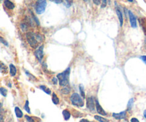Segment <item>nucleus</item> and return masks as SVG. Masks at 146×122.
<instances>
[{"label": "nucleus", "instance_id": "obj_1", "mask_svg": "<svg viewBox=\"0 0 146 122\" xmlns=\"http://www.w3.org/2000/svg\"><path fill=\"white\" fill-rule=\"evenodd\" d=\"M26 39L29 44L32 48H36L38 46L39 42L43 41V37L39 34H35L34 32L29 31L26 34Z\"/></svg>", "mask_w": 146, "mask_h": 122}, {"label": "nucleus", "instance_id": "obj_2", "mask_svg": "<svg viewBox=\"0 0 146 122\" xmlns=\"http://www.w3.org/2000/svg\"><path fill=\"white\" fill-rule=\"evenodd\" d=\"M70 68H67L65 71H63L61 73H59L56 76L58 80L59 85L61 87H66L68 85V81H69V75H70Z\"/></svg>", "mask_w": 146, "mask_h": 122}, {"label": "nucleus", "instance_id": "obj_3", "mask_svg": "<svg viewBox=\"0 0 146 122\" xmlns=\"http://www.w3.org/2000/svg\"><path fill=\"white\" fill-rule=\"evenodd\" d=\"M71 102L73 105L76 106L78 107H83L84 106V101L81 96H80L77 93H73L70 97Z\"/></svg>", "mask_w": 146, "mask_h": 122}, {"label": "nucleus", "instance_id": "obj_4", "mask_svg": "<svg viewBox=\"0 0 146 122\" xmlns=\"http://www.w3.org/2000/svg\"><path fill=\"white\" fill-rule=\"evenodd\" d=\"M46 6V0H37L35 5V10L37 14H41L45 12Z\"/></svg>", "mask_w": 146, "mask_h": 122}, {"label": "nucleus", "instance_id": "obj_5", "mask_svg": "<svg viewBox=\"0 0 146 122\" xmlns=\"http://www.w3.org/2000/svg\"><path fill=\"white\" fill-rule=\"evenodd\" d=\"M86 106L87 108L91 111H95V100H94V98L93 96H90L86 99Z\"/></svg>", "mask_w": 146, "mask_h": 122}, {"label": "nucleus", "instance_id": "obj_6", "mask_svg": "<svg viewBox=\"0 0 146 122\" xmlns=\"http://www.w3.org/2000/svg\"><path fill=\"white\" fill-rule=\"evenodd\" d=\"M34 55L39 61H41L44 57V45L40 46L34 52Z\"/></svg>", "mask_w": 146, "mask_h": 122}, {"label": "nucleus", "instance_id": "obj_7", "mask_svg": "<svg viewBox=\"0 0 146 122\" xmlns=\"http://www.w3.org/2000/svg\"><path fill=\"white\" fill-rule=\"evenodd\" d=\"M128 14H129V19H130V22L131 27L133 28H136L137 27V19H136L135 16L130 11H128Z\"/></svg>", "mask_w": 146, "mask_h": 122}, {"label": "nucleus", "instance_id": "obj_8", "mask_svg": "<svg viewBox=\"0 0 146 122\" xmlns=\"http://www.w3.org/2000/svg\"><path fill=\"white\" fill-rule=\"evenodd\" d=\"M95 109H96L97 112L99 114H101L102 116H106L107 115V113L104 111V109L100 105V104H99V102H98V101L97 99H95Z\"/></svg>", "mask_w": 146, "mask_h": 122}, {"label": "nucleus", "instance_id": "obj_9", "mask_svg": "<svg viewBox=\"0 0 146 122\" xmlns=\"http://www.w3.org/2000/svg\"><path fill=\"white\" fill-rule=\"evenodd\" d=\"M126 111H121L118 114L116 113H113V117L115 118L117 120H120V119H125L126 118Z\"/></svg>", "mask_w": 146, "mask_h": 122}, {"label": "nucleus", "instance_id": "obj_10", "mask_svg": "<svg viewBox=\"0 0 146 122\" xmlns=\"http://www.w3.org/2000/svg\"><path fill=\"white\" fill-rule=\"evenodd\" d=\"M116 14L117 16H118V20H119V22H120V26L122 27L123 24V17L122 12H121V11L119 9L118 7H116Z\"/></svg>", "mask_w": 146, "mask_h": 122}, {"label": "nucleus", "instance_id": "obj_11", "mask_svg": "<svg viewBox=\"0 0 146 122\" xmlns=\"http://www.w3.org/2000/svg\"><path fill=\"white\" fill-rule=\"evenodd\" d=\"M4 6H5L8 9H10V10L14 9V7H15L14 4L13 2H11V1H9V0H4Z\"/></svg>", "mask_w": 146, "mask_h": 122}, {"label": "nucleus", "instance_id": "obj_12", "mask_svg": "<svg viewBox=\"0 0 146 122\" xmlns=\"http://www.w3.org/2000/svg\"><path fill=\"white\" fill-rule=\"evenodd\" d=\"M9 72L11 76H14L17 74V68L12 64H9Z\"/></svg>", "mask_w": 146, "mask_h": 122}, {"label": "nucleus", "instance_id": "obj_13", "mask_svg": "<svg viewBox=\"0 0 146 122\" xmlns=\"http://www.w3.org/2000/svg\"><path fill=\"white\" fill-rule=\"evenodd\" d=\"M7 71H8L7 66L3 62L0 61V72L4 74H5L7 73Z\"/></svg>", "mask_w": 146, "mask_h": 122}, {"label": "nucleus", "instance_id": "obj_14", "mask_svg": "<svg viewBox=\"0 0 146 122\" xmlns=\"http://www.w3.org/2000/svg\"><path fill=\"white\" fill-rule=\"evenodd\" d=\"M14 111H15V114H16V116H17V118H19V119L22 118V116H23V112H22V111L19 107H17V106L15 107Z\"/></svg>", "mask_w": 146, "mask_h": 122}, {"label": "nucleus", "instance_id": "obj_15", "mask_svg": "<svg viewBox=\"0 0 146 122\" xmlns=\"http://www.w3.org/2000/svg\"><path fill=\"white\" fill-rule=\"evenodd\" d=\"M62 114H63V118H64V119L66 121L69 120V119L71 117V113L69 112V111L65 109V110H63L62 111Z\"/></svg>", "mask_w": 146, "mask_h": 122}, {"label": "nucleus", "instance_id": "obj_16", "mask_svg": "<svg viewBox=\"0 0 146 122\" xmlns=\"http://www.w3.org/2000/svg\"><path fill=\"white\" fill-rule=\"evenodd\" d=\"M39 88L43 91V92H44L46 93H47V94H51V89H49V88H48L47 87H46V86H44V85H41L40 87H39Z\"/></svg>", "mask_w": 146, "mask_h": 122}, {"label": "nucleus", "instance_id": "obj_17", "mask_svg": "<svg viewBox=\"0 0 146 122\" xmlns=\"http://www.w3.org/2000/svg\"><path fill=\"white\" fill-rule=\"evenodd\" d=\"M52 101H53V103L54 104H56V105H57V104H59V99H58V97L57 96V95L55 93H52Z\"/></svg>", "mask_w": 146, "mask_h": 122}, {"label": "nucleus", "instance_id": "obj_18", "mask_svg": "<svg viewBox=\"0 0 146 122\" xmlns=\"http://www.w3.org/2000/svg\"><path fill=\"white\" fill-rule=\"evenodd\" d=\"M79 91H80V93H81V96H82L83 99H85L86 97V94H85V90H84V87L83 84H80L79 87Z\"/></svg>", "mask_w": 146, "mask_h": 122}, {"label": "nucleus", "instance_id": "obj_19", "mask_svg": "<svg viewBox=\"0 0 146 122\" xmlns=\"http://www.w3.org/2000/svg\"><path fill=\"white\" fill-rule=\"evenodd\" d=\"M94 119L99 122H109V121H108V119H105V118H103L102 116H97V115L94 116Z\"/></svg>", "mask_w": 146, "mask_h": 122}, {"label": "nucleus", "instance_id": "obj_20", "mask_svg": "<svg viewBox=\"0 0 146 122\" xmlns=\"http://www.w3.org/2000/svg\"><path fill=\"white\" fill-rule=\"evenodd\" d=\"M66 7H70L73 4V0H61Z\"/></svg>", "mask_w": 146, "mask_h": 122}, {"label": "nucleus", "instance_id": "obj_21", "mask_svg": "<svg viewBox=\"0 0 146 122\" xmlns=\"http://www.w3.org/2000/svg\"><path fill=\"white\" fill-rule=\"evenodd\" d=\"M25 118L27 119V121L28 122H39L40 121H36V119H37L36 117H31V116H29L28 115H26L25 116Z\"/></svg>", "mask_w": 146, "mask_h": 122}, {"label": "nucleus", "instance_id": "obj_22", "mask_svg": "<svg viewBox=\"0 0 146 122\" xmlns=\"http://www.w3.org/2000/svg\"><path fill=\"white\" fill-rule=\"evenodd\" d=\"M133 104H134V99L132 98V99H130L129 100V101H128V106H127V108H128V111H130V110L133 108Z\"/></svg>", "mask_w": 146, "mask_h": 122}, {"label": "nucleus", "instance_id": "obj_23", "mask_svg": "<svg viewBox=\"0 0 146 122\" xmlns=\"http://www.w3.org/2000/svg\"><path fill=\"white\" fill-rule=\"evenodd\" d=\"M0 93H1L3 96L6 97V95H7V90H6V89H5L4 87H1V88H0Z\"/></svg>", "mask_w": 146, "mask_h": 122}, {"label": "nucleus", "instance_id": "obj_24", "mask_svg": "<svg viewBox=\"0 0 146 122\" xmlns=\"http://www.w3.org/2000/svg\"><path fill=\"white\" fill-rule=\"evenodd\" d=\"M20 28H21L22 31H26L28 29V25L26 23H22V24H20Z\"/></svg>", "mask_w": 146, "mask_h": 122}, {"label": "nucleus", "instance_id": "obj_25", "mask_svg": "<svg viewBox=\"0 0 146 122\" xmlns=\"http://www.w3.org/2000/svg\"><path fill=\"white\" fill-rule=\"evenodd\" d=\"M61 92H62L63 94H68V93L70 92V88L68 87V86L64 87L63 89L61 90Z\"/></svg>", "mask_w": 146, "mask_h": 122}, {"label": "nucleus", "instance_id": "obj_26", "mask_svg": "<svg viewBox=\"0 0 146 122\" xmlns=\"http://www.w3.org/2000/svg\"><path fill=\"white\" fill-rule=\"evenodd\" d=\"M24 109L26 110V111L29 114H31V111H30V109H29V101L27 100L25 103V105H24Z\"/></svg>", "mask_w": 146, "mask_h": 122}, {"label": "nucleus", "instance_id": "obj_27", "mask_svg": "<svg viewBox=\"0 0 146 122\" xmlns=\"http://www.w3.org/2000/svg\"><path fill=\"white\" fill-rule=\"evenodd\" d=\"M0 43H2L4 45H5L6 46H9V44H8V42L4 39V38H2L1 36H0Z\"/></svg>", "mask_w": 146, "mask_h": 122}, {"label": "nucleus", "instance_id": "obj_28", "mask_svg": "<svg viewBox=\"0 0 146 122\" xmlns=\"http://www.w3.org/2000/svg\"><path fill=\"white\" fill-rule=\"evenodd\" d=\"M107 5V0H101V8H105Z\"/></svg>", "mask_w": 146, "mask_h": 122}, {"label": "nucleus", "instance_id": "obj_29", "mask_svg": "<svg viewBox=\"0 0 146 122\" xmlns=\"http://www.w3.org/2000/svg\"><path fill=\"white\" fill-rule=\"evenodd\" d=\"M51 81H52V83L54 84V85H56L57 84H58V79H57V77H54L53 79H52V80H51Z\"/></svg>", "mask_w": 146, "mask_h": 122}, {"label": "nucleus", "instance_id": "obj_30", "mask_svg": "<svg viewBox=\"0 0 146 122\" xmlns=\"http://www.w3.org/2000/svg\"><path fill=\"white\" fill-rule=\"evenodd\" d=\"M2 111H3V109L1 111H0V122H4V116H3V114H2Z\"/></svg>", "mask_w": 146, "mask_h": 122}, {"label": "nucleus", "instance_id": "obj_31", "mask_svg": "<svg viewBox=\"0 0 146 122\" xmlns=\"http://www.w3.org/2000/svg\"><path fill=\"white\" fill-rule=\"evenodd\" d=\"M25 72H26V74H27V76H29V77H31V78H32V79H36V78H35V77H34V76H32V75H31V74H30V73H29V71H25Z\"/></svg>", "mask_w": 146, "mask_h": 122}, {"label": "nucleus", "instance_id": "obj_32", "mask_svg": "<svg viewBox=\"0 0 146 122\" xmlns=\"http://www.w3.org/2000/svg\"><path fill=\"white\" fill-rule=\"evenodd\" d=\"M93 1L95 5H99L101 4V0H93Z\"/></svg>", "mask_w": 146, "mask_h": 122}, {"label": "nucleus", "instance_id": "obj_33", "mask_svg": "<svg viewBox=\"0 0 146 122\" xmlns=\"http://www.w3.org/2000/svg\"><path fill=\"white\" fill-rule=\"evenodd\" d=\"M140 58V59L146 64V56H141Z\"/></svg>", "mask_w": 146, "mask_h": 122}, {"label": "nucleus", "instance_id": "obj_34", "mask_svg": "<svg viewBox=\"0 0 146 122\" xmlns=\"http://www.w3.org/2000/svg\"><path fill=\"white\" fill-rule=\"evenodd\" d=\"M130 122H139V120H138V119H136V118H132V119H130Z\"/></svg>", "mask_w": 146, "mask_h": 122}, {"label": "nucleus", "instance_id": "obj_35", "mask_svg": "<svg viewBox=\"0 0 146 122\" xmlns=\"http://www.w3.org/2000/svg\"><path fill=\"white\" fill-rule=\"evenodd\" d=\"M51 1H53V2H54V3H56V4H60L61 2V0H50Z\"/></svg>", "mask_w": 146, "mask_h": 122}, {"label": "nucleus", "instance_id": "obj_36", "mask_svg": "<svg viewBox=\"0 0 146 122\" xmlns=\"http://www.w3.org/2000/svg\"><path fill=\"white\" fill-rule=\"evenodd\" d=\"M79 122H90L88 119H81V121Z\"/></svg>", "mask_w": 146, "mask_h": 122}, {"label": "nucleus", "instance_id": "obj_37", "mask_svg": "<svg viewBox=\"0 0 146 122\" xmlns=\"http://www.w3.org/2000/svg\"><path fill=\"white\" fill-rule=\"evenodd\" d=\"M143 116H144V117L146 119V109L144 111V112H143Z\"/></svg>", "mask_w": 146, "mask_h": 122}, {"label": "nucleus", "instance_id": "obj_38", "mask_svg": "<svg viewBox=\"0 0 146 122\" xmlns=\"http://www.w3.org/2000/svg\"><path fill=\"white\" fill-rule=\"evenodd\" d=\"M2 110V104L0 102V111H1Z\"/></svg>", "mask_w": 146, "mask_h": 122}, {"label": "nucleus", "instance_id": "obj_39", "mask_svg": "<svg viewBox=\"0 0 146 122\" xmlns=\"http://www.w3.org/2000/svg\"><path fill=\"white\" fill-rule=\"evenodd\" d=\"M128 1H130V2H133V0H128Z\"/></svg>", "mask_w": 146, "mask_h": 122}, {"label": "nucleus", "instance_id": "obj_40", "mask_svg": "<svg viewBox=\"0 0 146 122\" xmlns=\"http://www.w3.org/2000/svg\"><path fill=\"white\" fill-rule=\"evenodd\" d=\"M84 1H85V2H87L88 1V0H84Z\"/></svg>", "mask_w": 146, "mask_h": 122}]
</instances>
